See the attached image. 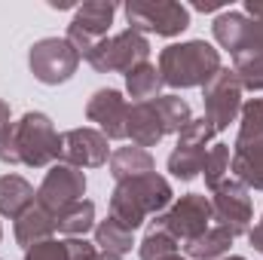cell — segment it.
Returning <instances> with one entry per match:
<instances>
[{
    "instance_id": "1",
    "label": "cell",
    "mask_w": 263,
    "mask_h": 260,
    "mask_svg": "<svg viewBox=\"0 0 263 260\" xmlns=\"http://www.w3.org/2000/svg\"><path fill=\"white\" fill-rule=\"evenodd\" d=\"M62 159V135L52 120L40 110L25 114L18 123H9L0 132V162L46 169Z\"/></svg>"
},
{
    "instance_id": "2",
    "label": "cell",
    "mask_w": 263,
    "mask_h": 260,
    "mask_svg": "<svg viewBox=\"0 0 263 260\" xmlns=\"http://www.w3.org/2000/svg\"><path fill=\"white\" fill-rule=\"evenodd\" d=\"M168 205H172L168 181L159 178L156 172H150V175L117 184V190L110 196V217L135 233L150 214H162Z\"/></svg>"
},
{
    "instance_id": "3",
    "label": "cell",
    "mask_w": 263,
    "mask_h": 260,
    "mask_svg": "<svg viewBox=\"0 0 263 260\" xmlns=\"http://www.w3.org/2000/svg\"><path fill=\"white\" fill-rule=\"evenodd\" d=\"M220 52L205 43V40H187V43H172L159 52V77L162 86L172 89H190L205 86L217 70H220Z\"/></svg>"
},
{
    "instance_id": "4",
    "label": "cell",
    "mask_w": 263,
    "mask_h": 260,
    "mask_svg": "<svg viewBox=\"0 0 263 260\" xmlns=\"http://www.w3.org/2000/svg\"><path fill=\"white\" fill-rule=\"evenodd\" d=\"M126 18L135 31L141 34H159V37H175L190 28V12L184 3L175 0H129Z\"/></svg>"
},
{
    "instance_id": "5",
    "label": "cell",
    "mask_w": 263,
    "mask_h": 260,
    "mask_svg": "<svg viewBox=\"0 0 263 260\" xmlns=\"http://www.w3.org/2000/svg\"><path fill=\"white\" fill-rule=\"evenodd\" d=\"M147 55H150V40L141 31L126 28V31L101 40L86 55V62L95 67V70H101V73H117V70L120 73H129L135 65L147 62Z\"/></svg>"
},
{
    "instance_id": "6",
    "label": "cell",
    "mask_w": 263,
    "mask_h": 260,
    "mask_svg": "<svg viewBox=\"0 0 263 260\" xmlns=\"http://www.w3.org/2000/svg\"><path fill=\"white\" fill-rule=\"evenodd\" d=\"M214 220L211 211V199L202 193H187L181 196L178 202H172L162 214H156L153 227H162L165 233H172L178 242H193L196 236H202Z\"/></svg>"
},
{
    "instance_id": "7",
    "label": "cell",
    "mask_w": 263,
    "mask_h": 260,
    "mask_svg": "<svg viewBox=\"0 0 263 260\" xmlns=\"http://www.w3.org/2000/svg\"><path fill=\"white\" fill-rule=\"evenodd\" d=\"M242 83L236 77V70L220 67L205 86H202V101H205V120L214 126V132H223L230 123L239 120L242 114Z\"/></svg>"
},
{
    "instance_id": "8",
    "label": "cell",
    "mask_w": 263,
    "mask_h": 260,
    "mask_svg": "<svg viewBox=\"0 0 263 260\" xmlns=\"http://www.w3.org/2000/svg\"><path fill=\"white\" fill-rule=\"evenodd\" d=\"M114 15H117V3H110V0H89V3L77 6L73 18L67 25V43L80 52V59H86L101 40H107Z\"/></svg>"
},
{
    "instance_id": "9",
    "label": "cell",
    "mask_w": 263,
    "mask_h": 260,
    "mask_svg": "<svg viewBox=\"0 0 263 260\" xmlns=\"http://www.w3.org/2000/svg\"><path fill=\"white\" fill-rule=\"evenodd\" d=\"M28 65L31 73L46 83V86H59L70 80L80 67V52L67 43V37H46V40H37L31 46V55H28Z\"/></svg>"
},
{
    "instance_id": "10",
    "label": "cell",
    "mask_w": 263,
    "mask_h": 260,
    "mask_svg": "<svg viewBox=\"0 0 263 260\" xmlns=\"http://www.w3.org/2000/svg\"><path fill=\"white\" fill-rule=\"evenodd\" d=\"M83 193H86V175H83V169H73L67 162H55V165H49L43 184L37 187V202L34 205L43 208L55 220V214L62 208H67V205L80 202Z\"/></svg>"
},
{
    "instance_id": "11",
    "label": "cell",
    "mask_w": 263,
    "mask_h": 260,
    "mask_svg": "<svg viewBox=\"0 0 263 260\" xmlns=\"http://www.w3.org/2000/svg\"><path fill=\"white\" fill-rule=\"evenodd\" d=\"M214 135L217 132H214V126L205 117L193 120L187 129L178 135V147L168 156V172L178 181H193L202 172V162H205V153H208V144H211Z\"/></svg>"
},
{
    "instance_id": "12",
    "label": "cell",
    "mask_w": 263,
    "mask_h": 260,
    "mask_svg": "<svg viewBox=\"0 0 263 260\" xmlns=\"http://www.w3.org/2000/svg\"><path fill=\"white\" fill-rule=\"evenodd\" d=\"M211 211H214L217 227L230 230L233 239L248 233V224H251V196H248V187L239 184L236 178L223 181L214 190V196H211Z\"/></svg>"
},
{
    "instance_id": "13",
    "label": "cell",
    "mask_w": 263,
    "mask_h": 260,
    "mask_svg": "<svg viewBox=\"0 0 263 260\" xmlns=\"http://www.w3.org/2000/svg\"><path fill=\"white\" fill-rule=\"evenodd\" d=\"M86 120L98 123V129L110 141L129 138V101L117 89H98L86 104Z\"/></svg>"
},
{
    "instance_id": "14",
    "label": "cell",
    "mask_w": 263,
    "mask_h": 260,
    "mask_svg": "<svg viewBox=\"0 0 263 260\" xmlns=\"http://www.w3.org/2000/svg\"><path fill=\"white\" fill-rule=\"evenodd\" d=\"M62 162L73 169H98L110 162L107 138L95 129H70L62 135Z\"/></svg>"
},
{
    "instance_id": "15",
    "label": "cell",
    "mask_w": 263,
    "mask_h": 260,
    "mask_svg": "<svg viewBox=\"0 0 263 260\" xmlns=\"http://www.w3.org/2000/svg\"><path fill=\"white\" fill-rule=\"evenodd\" d=\"M214 40H217L230 55L257 49V46H254V22H251L245 12H236V9H223V12L214 18Z\"/></svg>"
},
{
    "instance_id": "16",
    "label": "cell",
    "mask_w": 263,
    "mask_h": 260,
    "mask_svg": "<svg viewBox=\"0 0 263 260\" xmlns=\"http://www.w3.org/2000/svg\"><path fill=\"white\" fill-rule=\"evenodd\" d=\"M230 172L248 190H263V135L233 147V165H230Z\"/></svg>"
},
{
    "instance_id": "17",
    "label": "cell",
    "mask_w": 263,
    "mask_h": 260,
    "mask_svg": "<svg viewBox=\"0 0 263 260\" xmlns=\"http://www.w3.org/2000/svg\"><path fill=\"white\" fill-rule=\"evenodd\" d=\"M168 132L162 126L153 101H138V104H129V138L135 147H156Z\"/></svg>"
},
{
    "instance_id": "18",
    "label": "cell",
    "mask_w": 263,
    "mask_h": 260,
    "mask_svg": "<svg viewBox=\"0 0 263 260\" xmlns=\"http://www.w3.org/2000/svg\"><path fill=\"white\" fill-rule=\"evenodd\" d=\"M34 202H37V193L25 178H18V175L0 178V214L3 217L18 220L28 208H34Z\"/></svg>"
},
{
    "instance_id": "19",
    "label": "cell",
    "mask_w": 263,
    "mask_h": 260,
    "mask_svg": "<svg viewBox=\"0 0 263 260\" xmlns=\"http://www.w3.org/2000/svg\"><path fill=\"white\" fill-rule=\"evenodd\" d=\"M52 233H55V220L43 211V208H28L18 220H15V242L28 251V248H34V245H40V242H46V239H52Z\"/></svg>"
},
{
    "instance_id": "20",
    "label": "cell",
    "mask_w": 263,
    "mask_h": 260,
    "mask_svg": "<svg viewBox=\"0 0 263 260\" xmlns=\"http://www.w3.org/2000/svg\"><path fill=\"white\" fill-rule=\"evenodd\" d=\"M153 172V156L144 147H120L110 153V175L117 178V184L150 175Z\"/></svg>"
},
{
    "instance_id": "21",
    "label": "cell",
    "mask_w": 263,
    "mask_h": 260,
    "mask_svg": "<svg viewBox=\"0 0 263 260\" xmlns=\"http://www.w3.org/2000/svg\"><path fill=\"white\" fill-rule=\"evenodd\" d=\"M230 245H233V233L217 227V224H211L202 236H196L193 242H187L184 248H187V257H193V260H220L230 251Z\"/></svg>"
},
{
    "instance_id": "22",
    "label": "cell",
    "mask_w": 263,
    "mask_h": 260,
    "mask_svg": "<svg viewBox=\"0 0 263 260\" xmlns=\"http://www.w3.org/2000/svg\"><path fill=\"white\" fill-rule=\"evenodd\" d=\"M55 230L65 233V236H70V239L86 236L89 230H95V205H92L89 199H80V202L62 208V211L55 214Z\"/></svg>"
},
{
    "instance_id": "23",
    "label": "cell",
    "mask_w": 263,
    "mask_h": 260,
    "mask_svg": "<svg viewBox=\"0 0 263 260\" xmlns=\"http://www.w3.org/2000/svg\"><path fill=\"white\" fill-rule=\"evenodd\" d=\"M126 89H129V95L135 98V104H138V101H153V98H159V89H162L159 67L150 65V62L135 65L129 73H126Z\"/></svg>"
},
{
    "instance_id": "24",
    "label": "cell",
    "mask_w": 263,
    "mask_h": 260,
    "mask_svg": "<svg viewBox=\"0 0 263 260\" xmlns=\"http://www.w3.org/2000/svg\"><path fill=\"white\" fill-rule=\"evenodd\" d=\"M153 107H156V114H159V120H162V126H165L168 135L172 132L181 135V132L193 123L190 104L184 98H178V95H159V98H153Z\"/></svg>"
},
{
    "instance_id": "25",
    "label": "cell",
    "mask_w": 263,
    "mask_h": 260,
    "mask_svg": "<svg viewBox=\"0 0 263 260\" xmlns=\"http://www.w3.org/2000/svg\"><path fill=\"white\" fill-rule=\"evenodd\" d=\"M230 165H233V156H230V147L227 144H211L208 153H205V162H202V175H205V187L214 193L227 178H230Z\"/></svg>"
},
{
    "instance_id": "26",
    "label": "cell",
    "mask_w": 263,
    "mask_h": 260,
    "mask_svg": "<svg viewBox=\"0 0 263 260\" xmlns=\"http://www.w3.org/2000/svg\"><path fill=\"white\" fill-rule=\"evenodd\" d=\"M95 245L101 248V251H110V254H126L132 251V230H126L123 224H117L114 217H107V220H101V224H95Z\"/></svg>"
},
{
    "instance_id": "27",
    "label": "cell",
    "mask_w": 263,
    "mask_h": 260,
    "mask_svg": "<svg viewBox=\"0 0 263 260\" xmlns=\"http://www.w3.org/2000/svg\"><path fill=\"white\" fill-rule=\"evenodd\" d=\"M233 70H236L242 89L263 92V52L260 49H248V52L233 55Z\"/></svg>"
},
{
    "instance_id": "28",
    "label": "cell",
    "mask_w": 263,
    "mask_h": 260,
    "mask_svg": "<svg viewBox=\"0 0 263 260\" xmlns=\"http://www.w3.org/2000/svg\"><path fill=\"white\" fill-rule=\"evenodd\" d=\"M138 254H141V260H162L168 254H178V239L172 233H165L162 227H150V233L138 245Z\"/></svg>"
},
{
    "instance_id": "29",
    "label": "cell",
    "mask_w": 263,
    "mask_h": 260,
    "mask_svg": "<svg viewBox=\"0 0 263 260\" xmlns=\"http://www.w3.org/2000/svg\"><path fill=\"white\" fill-rule=\"evenodd\" d=\"M263 135V98H251L248 104H242V114H239V138L236 144H245L251 138H260Z\"/></svg>"
},
{
    "instance_id": "30",
    "label": "cell",
    "mask_w": 263,
    "mask_h": 260,
    "mask_svg": "<svg viewBox=\"0 0 263 260\" xmlns=\"http://www.w3.org/2000/svg\"><path fill=\"white\" fill-rule=\"evenodd\" d=\"M25 260H67V245L59 239H46L25 251Z\"/></svg>"
},
{
    "instance_id": "31",
    "label": "cell",
    "mask_w": 263,
    "mask_h": 260,
    "mask_svg": "<svg viewBox=\"0 0 263 260\" xmlns=\"http://www.w3.org/2000/svg\"><path fill=\"white\" fill-rule=\"evenodd\" d=\"M245 15L254 22V46L263 52V0H248L245 3Z\"/></svg>"
},
{
    "instance_id": "32",
    "label": "cell",
    "mask_w": 263,
    "mask_h": 260,
    "mask_svg": "<svg viewBox=\"0 0 263 260\" xmlns=\"http://www.w3.org/2000/svg\"><path fill=\"white\" fill-rule=\"evenodd\" d=\"M67 260H98L95 245H89L86 239H67Z\"/></svg>"
},
{
    "instance_id": "33",
    "label": "cell",
    "mask_w": 263,
    "mask_h": 260,
    "mask_svg": "<svg viewBox=\"0 0 263 260\" xmlns=\"http://www.w3.org/2000/svg\"><path fill=\"white\" fill-rule=\"evenodd\" d=\"M248 239H251V245L263 254V217H260V224H257L254 230H248Z\"/></svg>"
},
{
    "instance_id": "34",
    "label": "cell",
    "mask_w": 263,
    "mask_h": 260,
    "mask_svg": "<svg viewBox=\"0 0 263 260\" xmlns=\"http://www.w3.org/2000/svg\"><path fill=\"white\" fill-rule=\"evenodd\" d=\"M9 126V104L6 101H0V132Z\"/></svg>"
},
{
    "instance_id": "35",
    "label": "cell",
    "mask_w": 263,
    "mask_h": 260,
    "mask_svg": "<svg viewBox=\"0 0 263 260\" xmlns=\"http://www.w3.org/2000/svg\"><path fill=\"white\" fill-rule=\"evenodd\" d=\"M199 12H211V9H223V3H193Z\"/></svg>"
},
{
    "instance_id": "36",
    "label": "cell",
    "mask_w": 263,
    "mask_h": 260,
    "mask_svg": "<svg viewBox=\"0 0 263 260\" xmlns=\"http://www.w3.org/2000/svg\"><path fill=\"white\" fill-rule=\"evenodd\" d=\"M98 260H123V257H120V254H110V251H101Z\"/></svg>"
},
{
    "instance_id": "37",
    "label": "cell",
    "mask_w": 263,
    "mask_h": 260,
    "mask_svg": "<svg viewBox=\"0 0 263 260\" xmlns=\"http://www.w3.org/2000/svg\"><path fill=\"white\" fill-rule=\"evenodd\" d=\"M162 260H187V257H181V254H168V257H162Z\"/></svg>"
},
{
    "instance_id": "38",
    "label": "cell",
    "mask_w": 263,
    "mask_h": 260,
    "mask_svg": "<svg viewBox=\"0 0 263 260\" xmlns=\"http://www.w3.org/2000/svg\"><path fill=\"white\" fill-rule=\"evenodd\" d=\"M220 260H245V257H220Z\"/></svg>"
},
{
    "instance_id": "39",
    "label": "cell",
    "mask_w": 263,
    "mask_h": 260,
    "mask_svg": "<svg viewBox=\"0 0 263 260\" xmlns=\"http://www.w3.org/2000/svg\"><path fill=\"white\" fill-rule=\"evenodd\" d=\"M0 236H3V230H0Z\"/></svg>"
}]
</instances>
